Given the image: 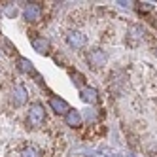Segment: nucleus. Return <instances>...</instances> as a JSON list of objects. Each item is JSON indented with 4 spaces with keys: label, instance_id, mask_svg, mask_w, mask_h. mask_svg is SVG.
Here are the masks:
<instances>
[{
    "label": "nucleus",
    "instance_id": "nucleus-4",
    "mask_svg": "<svg viewBox=\"0 0 157 157\" xmlns=\"http://www.w3.org/2000/svg\"><path fill=\"white\" fill-rule=\"evenodd\" d=\"M27 98H29V95H27V89L23 87V85H17V87H13V91H12V104L13 106H23L25 102H27Z\"/></svg>",
    "mask_w": 157,
    "mask_h": 157
},
{
    "label": "nucleus",
    "instance_id": "nucleus-14",
    "mask_svg": "<svg viewBox=\"0 0 157 157\" xmlns=\"http://www.w3.org/2000/svg\"><path fill=\"white\" fill-rule=\"evenodd\" d=\"M70 78H72V82L76 83V87H82L83 83H85V78H83V74H80V72H70Z\"/></svg>",
    "mask_w": 157,
    "mask_h": 157
},
{
    "label": "nucleus",
    "instance_id": "nucleus-7",
    "mask_svg": "<svg viewBox=\"0 0 157 157\" xmlns=\"http://www.w3.org/2000/svg\"><path fill=\"white\" fill-rule=\"evenodd\" d=\"M49 108L51 110H55L57 114H68V110H70V106L66 104V100H63V98H59V97H51L49 98Z\"/></svg>",
    "mask_w": 157,
    "mask_h": 157
},
{
    "label": "nucleus",
    "instance_id": "nucleus-17",
    "mask_svg": "<svg viewBox=\"0 0 157 157\" xmlns=\"http://www.w3.org/2000/svg\"><path fill=\"white\" fill-rule=\"evenodd\" d=\"M85 117H87L89 121H91V119H95V117H97V112H95V110H91V108H89V110H85Z\"/></svg>",
    "mask_w": 157,
    "mask_h": 157
},
{
    "label": "nucleus",
    "instance_id": "nucleus-16",
    "mask_svg": "<svg viewBox=\"0 0 157 157\" xmlns=\"http://www.w3.org/2000/svg\"><path fill=\"white\" fill-rule=\"evenodd\" d=\"M21 155H23V157H40V151L36 148H25Z\"/></svg>",
    "mask_w": 157,
    "mask_h": 157
},
{
    "label": "nucleus",
    "instance_id": "nucleus-5",
    "mask_svg": "<svg viewBox=\"0 0 157 157\" xmlns=\"http://www.w3.org/2000/svg\"><path fill=\"white\" fill-rule=\"evenodd\" d=\"M87 61L93 66H102V64H106V53L102 49H91L87 53Z\"/></svg>",
    "mask_w": 157,
    "mask_h": 157
},
{
    "label": "nucleus",
    "instance_id": "nucleus-11",
    "mask_svg": "<svg viewBox=\"0 0 157 157\" xmlns=\"http://www.w3.org/2000/svg\"><path fill=\"white\" fill-rule=\"evenodd\" d=\"M134 38H136V44H140V40L144 38V30L140 27H131L129 29V40H131V44H132Z\"/></svg>",
    "mask_w": 157,
    "mask_h": 157
},
{
    "label": "nucleus",
    "instance_id": "nucleus-9",
    "mask_svg": "<svg viewBox=\"0 0 157 157\" xmlns=\"http://www.w3.org/2000/svg\"><path fill=\"white\" fill-rule=\"evenodd\" d=\"M64 121H66V125H68V127H80L82 125V114L76 108H70L68 114L64 116Z\"/></svg>",
    "mask_w": 157,
    "mask_h": 157
},
{
    "label": "nucleus",
    "instance_id": "nucleus-21",
    "mask_svg": "<svg viewBox=\"0 0 157 157\" xmlns=\"http://www.w3.org/2000/svg\"><path fill=\"white\" fill-rule=\"evenodd\" d=\"M155 55H157V49H155Z\"/></svg>",
    "mask_w": 157,
    "mask_h": 157
},
{
    "label": "nucleus",
    "instance_id": "nucleus-3",
    "mask_svg": "<svg viewBox=\"0 0 157 157\" xmlns=\"http://www.w3.org/2000/svg\"><path fill=\"white\" fill-rule=\"evenodd\" d=\"M66 42L72 49H82L85 48V36L82 34L80 30H68L66 32Z\"/></svg>",
    "mask_w": 157,
    "mask_h": 157
},
{
    "label": "nucleus",
    "instance_id": "nucleus-10",
    "mask_svg": "<svg viewBox=\"0 0 157 157\" xmlns=\"http://www.w3.org/2000/svg\"><path fill=\"white\" fill-rule=\"evenodd\" d=\"M17 68H19L21 72H25V74H34V76H38L36 70H34V66H32V63H30L29 59H25V57H21V59L17 61Z\"/></svg>",
    "mask_w": 157,
    "mask_h": 157
},
{
    "label": "nucleus",
    "instance_id": "nucleus-1",
    "mask_svg": "<svg viewBox=\"0 0 157 157\" xmlns=\"http://www.w3.org/2000/svg\"><path fill=\"white\" fill-rule=\"evenodd\" d=\"M44 121H46V110H44V106L40 102L30 104V108H29V125L30 127H40Z\"/></svg>",
    "mask_w": 157,
    "mask_h": 157
},
{
    "label": "nucleus",
    "instance_id": "nucleus-19",
    "mask_svg": "<svg viewBox=\"0 0 157 157\" xmlns=\"http://www.w3.org/2000/svg\"><path fill=\"white\" fill-rule=\"evenodd\" d=\"M117 4H119V6H123V8H129L132 2H127V0H123V2H117Z\"/></svg>",
    "mask_w": 157,
    "mask_h": 157
},
{
    "label": "nucleus",
    "instance_id": "nucleus-18",
    "mask_svg": "<svg viewBox=\"0 0 157 157\" xmlns=\"http://www.w3.org/2000/svg\"><path fill=\"white\" fill-rule=\"evenodd\" d=\"M150 23H151V27H153V29H157V12L150 15Z\"/></svg>",
    "mask_w": 157,
    "mask_h": 157
},
{
    "label": "nucleus",
    "instance_id": "nucleus-22",
    "mask_svg": "<svg viewBox=\"0 0 157 157\" xmlns=\"http://www.w3.org/2000/svg\"><path fill=\"white\" fill-rule=\"evenodd\" d=\"M0 13H2V12H0Z\"/></svg>",
    "mask_w": 157,
    "mask_h": 157
},
{
    "label": "nucleus",
    "instance_id": "nucleus-15",
    "mask_svg": "<svg viewBox=\"0 0 157 157\" xmlns=\"http://www.w3.org/2000/svg\"><path fill=\"white\" fill-rule=\"evenodd\" d=\"M136 10H138L140 13H146V12H150V13H151V10H153V4H151V2H138Z\"/></svg>",
    "mask_w": 157,
    "mask_h": 157
},
{
    "label": "nucleus",
    "instance_id": "nucleus-8",
    "mask_svg": "<svg viewBox=\"0 0 157 157\" xmlns=\"http://www.w3.org/2000/svg\"><path fill=\"white\" fill-rule=\"evenodd\" d=\"M80 97H82L83 102H87V104H95L98 100V93H97V89H93V87H82Z\"/></svg>",
    "mask_w": 157,
    "mask_h": 157
},
{
    "label": "nucleus",
    "instance_id": "nucleus-13",
    "mask_svg": "<svg viewBox=\"0 0 157 157\" xmlns=\"http://www.w3.org/2000/svg\"><path fill=\"white\" fill-rule=\"evenodd\" d=\"M0 44H2V49H4L6 55H15V46L12 44V40L2 38V40H0Z\"/></svg>",
    "mask_w": 157,
    "mask_h": 157
},
{
    "label": "nucleus",
    "instance_id": "nucleus-6",
    "mask_svg": "<svg viewBox=\"0 0 157 157\" xmlns=\"http://www.w3.org/2000/svg\"><path fill=\"white\" fill-rule=\"evenodd\" d=\"M30 44H32V48H34L38 53H42V55H48L49 53V40H46L44 36H34L30 40Z\"/></svg>",
    "mask_w": 157,
    "mask_h": 157
},
{
    "label": "nucleus",
    "instance_id": "nucleus-20",
    "mask_svg": "<svg viewBox=\"0 0 157 157\" xmlns=\"http://www.w3.org/2000/svg\"><path fill=\"white\" fill-rule=\"evenodd\" d=\"M106 157H117V155H106Z\"/></svg>",
    "mask_w": 157,
    "mask_h": 157
},
{
    "label": "nucleus",
    "instance_id": "nucleus-2",
    "mask_svg": "<svg viewBox=\"0 0 157 157\" xmlns=\"http://www.w3.org/2000/svg\"><path fill=\"white\" fill-rule=\"evenodd\" d=\"M23 17L29 23H36L42 17V6L38 2H27L25 8H23Z\"/></svg>",
    "mask_w": 157,
    "mask_h": 157
},
{
    "label": "nucleus",
    "instance_id": "nucleus-12",
    "mask_svg": "<svg viewBox=\"0 0 157 157\" xmlns=\"http://www.w3.org/2000/svg\"><path fill=\"white\" fill-rule=\"evenodd\" d=\"M2 12H4V15H8L10 19H15V17H17V6H15L13 2H8V4L4 6Z\"/></svg>",
    "mask_w": 157,
    "mask_h": 157
}]
</instances>
